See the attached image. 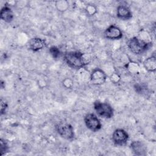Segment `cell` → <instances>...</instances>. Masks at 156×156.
<instances>
[{"instance_id":"9a60e30c","label":"cell","mask_w":156,"mask_h":156,"mask_svg":"<svg viewBox=\"0 0 156 156\" xmlns=\"http://www.w3.org/2000/svg\"><path fill=\"white\" fill-rule=\"evenodd\" d=\"M55 5L58 11L63 12L68 10L69 7V2L66 0L57 1L55 2Z\"/></svg>"},{"instance_id":"44dd1931","label":"cell","mask_w":156,"mask_h":156,"mask_svg":"<svg viewBox=\"0 0 156 156\" xmlns=\"http://www.w3.org/2000/svg\"><path fill=\"white\" fill-rule=\"evenodd\" d=\"M110 79V80L113 83H118V82H119L120 81L121 77H120V76L117 73H113L111 75Z\"/></svg>"},{"instance_id":"7402d4cb","label":"cell","mask_w":156,"mask_h":156,"mask_svg":"<svg viewBox=\"0 0 156 156\" xmlns=\"http://www.w3.org/2000/svg\"><path fill=\"white\" fill-rule=\"evenodd\" d=\"M8 107L7 103L2 98L1 99V115H3L5 113V111Z\"/></svg>"},{"instance_id":"ba28073f","label":"cell","mask_w":156,"mask_h":156,"mask_svg":"<svg viewBox=\"0 0 156 156\" xmlns=\"http://www.w3.org/2000/svg\"><path fill=\"white\" fill-rule=\"evenodd\" d=\"M104 37L109 40H120L122 36V32L119 27L112 24L109 26L104 32Z\"/></svg>"},{"instance_id":"30bf717a","label":"cell","mask_w":156,"mask_h":156,"mask_svg":"<svg viewBox=\"0 0 156 156\" xmlns=\"http://www.w3.org/2000/svg\"><path fill=\"white\" fill-rule=\"evenodd\" d=\"M132 151L136 155H145L147 152L146 146L140 141H133L130 145Z\"/></svg>"},{"instance_id":"277c9868","label":"cell","mask_w":156,"mask_h":156,"mask_svg":"<svg viewBox=\"0 0 156 156\" xmlns=\"http://www.w3.org/2000/svg\"><path fill=\"white\" fill-rule=\"evenodd\" d=\"M86 127L92 132H97L102 128V123L98 116L93 113H88L84 117Z\"/></svg>"},{"instance_id":"ac0fdd59","label":"cell","mask_w":156,"mask_h":156,"mask_svg":"<svg viewBox=\"0 0 156 156\" xmlns=\"http://www.w3.org/2000/svg\"><path fill=\"white\" fill-rule=\"evenodd\" d=\"M85 12L88 15H94L97 12L96 7L91 4H87L85 7Z\"/></svg>"},{"instance_id":"e0dca14e","label":"cell","mask_w":156,"mask_h":156,"mask_svg":"<svg viewBox=\"0 0 156 156\" xmlns=\"http://www.w3.org/2000/svg\"><path fill=\"white\" fill-rule=\"evenodd\" d=\"M49 52L51 54V55H52V57L54 58H57L60 57V51L58 49V48H57L55 46H52L49 48Z\"/></svg>"},{"instance_id":"7c38bea8","label":"cell","mask_w":156,"mask_h":156,"mask_svg":"<svg viewBox=\"0 0 156 156\" xmlns=\"http://www.w3.org/2000/svg\"><path fill=\"white\" fill-rule=\"evenodd\" d=\"M0 18L2 21L9 23L13 21L14 18L13 13L9 5H5L1 9L0 12Z\"/></svg>"},{"instance_id":"2e32d148","label":"cell","mask_w":156,"mask_h":156,"mask_svg":"<svg viewBox=\"0 0 156 156\" xmlns=\"http://www.w3.org/2000/svg\"><path fill=\"white\" fill-rule=\"evenodd\" d=\"M9 151V145L6 140L3 138L0 140V155L2 156L6 154Z\"/></svg>"},{"instance_id":"d6986e66","label":"cell","mask_w":156,"mask_h":156,"mask_svg":"<svg viewBox=\"0 0 156 156\" xmlns=\"http://www.w3.org/2000/svg\"><path fill=\"white\" fill-rule=\"evenodd\" d=\"M73 80L69 77H66L62 80V85L66 88H71L73 86Z\"/></svg>"},{"instance_id":"8fae6325","label":"cell","mask_w":156,"mask_h":156,"mask_svg":"<svg viewBox=\"0 0 156 156\" xmlns=\"http://www.w3.org/2000/svg\"><path fill=\"white\" fill-rule=\"evenodd\" d=\"M116 16L121 20H128L132 18V13L127 5H119L116 9Z\"/></svg>"},{"instance_id":"4fadbf2b","label":"cell","mask_w":156,"mask_h":156,"mask_svg":"<svg viewBox=\"0 0 156 156\" xmlns=\"http://www.w3.org/2000/svg\"><path fill=\"white\" fill-rule=\"evenodd\" d=\"M143 65L145 69L147 71L155 72L156 70V59L155 55H152L146 58Z\"/></svg>"},{"instance_id":"ffe728a7","label":"cell","mask_w":156,"mask_h":156,"mask_svg":"<svg viewBox=\"0 0 156 156\" xmlns=\"http://www.w3.org/2000/svg\"><path fill=\"white\" fill-rule=\"evenodd\" d=\"M134 88L138 93H143L147 89V87L144 84H136L134 86Z\"/></svg>"},{"instance_id":"8992f818","label":"cell","mask_w":156,"mask_h":156,"mask_svg":"<svg viewBox=\"0 0 156 156\" xmlns=\"http://www.w3.org/2000/svg\"><path fill=\"white\" fill-rule=\"evenodd\" d=\"M107 78V76L105 72L99 68L93 69L90 75V81L94 85H101L104 84Z\"/></svg>"},{"instance_id":"7a4b0ae2","label":"cell","mask_w":156,"mask_h":156,"mask_svg":"<svg viewBox=\"0 0 156 156\" xmlns=\"http://www.w3.org/2000/svg\"><path fill=\"white\" fill-rule=\"evenodd\" d=\"M127 46L132 53L141 55L152 46V42H147L136 37H133L128 40Z\"/></svg>"},{"instance_id":"9c48e42d","label":"cell","mask_w":156,"mask_h":156,"mask_svg":"<svg viewBox=\"0 0 156 156\" xmlns=\"http://www.w3.org/2000/svg\"><path fill=\"white\" fill-rule=\"evenodd\" d=\"M46 45L47 43L46 40L39 37L32 38L29 42V49L34 52H37L43 49L46 46Z\"/></svg>"},{"instance_id":"5b68a950","label":"cell","mask_w":156,"mask_h":156,"mask_svg":"<svg viewBox=\"0 0 156 156\" xmlns=\"http://www.w3.org/2000/svg\"><path fill=\"white\" fill-rule=\"evenodd\" d=\"M57 132L60 136L66 140H71L74 137L73 127L67 122H60L56 127Z\"/></svg>"},{"instance_id":"603a6c76","label":"cell","mask_w":156,"mask_h":156,"mask_svg":"<svg viewBox=\"0 0 156 156\" xmlns=\"http://www.w3.org/2000/svg\"><path fill=\"white\" fill-rule=\"evenodd\" d=\"M4 83H5L4 82L1 80V88H4L5 87V86H4Z\"/></svg>"},{"instance_id":"52a82bcc","label":"cell","mask_w":156,"mask_h":156,"mask_svg":"<svg viewBox=\"0 0 156 156\" xmlns=\"http://www.w3.org/2000/svg\"><path fill=\"white\" fill-rule=\"evenodd\" d=\"M127 132L122 129H116L112 134V141L115 145L122 146L125 144L129 140Z\"/></svg>"},{"instance_id":"6da1fadb","label":"cell","mask_w":156,"mask_h":156,"mask_svg":"<svg viewBox=\"0 0 156 156\" xmlns=\"http://www.w3.org/2000/svg\"><path fill=\"white\" fill-rule=\"evenodd\" d=\"M85 54L78 51H67L64 54V59L68 66L71 68L80 69L87 65L89 62H87Z\"/></svg>"},{"instance_id":"5bb4252c","label":"cell","mask_w":156,"mask_h":156,"mask_svg":"<svg viewBox=\"0 0 156 156\" xmlns=\"http://www.w3.org/2000/svg\"><path fill=\"white\" fill-rule=\"evenodd\" d=\"M126 68L130 74H133L138 73L140 70L139 65L137 63L132 61L129 62L126 65Z\"/></svg>"},{"instance_id":"3957f363","label":"cell","mask_w":156,"mask_h":156,"mask_svg":"<svg viewBox=\"0 0 156 156\" xmlns=\"http://www.w3.org/2000/svg\"><path fill=\"white\" fill-rule=\"evenodd\" d=\"M93 107L95 112L99 116L110 119L114 115L113 108L108 103L96 101L94 102Z\"/></svg>"}]
</instances>
